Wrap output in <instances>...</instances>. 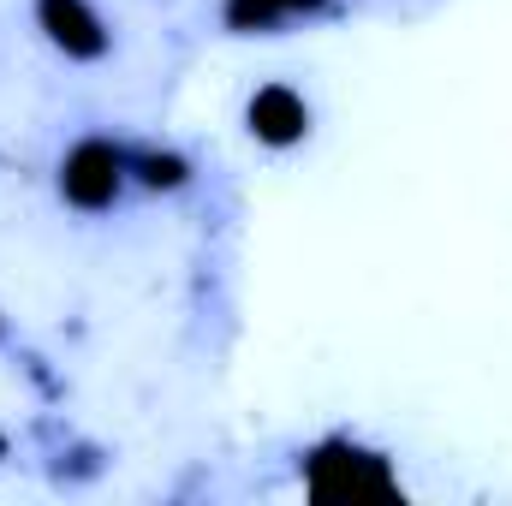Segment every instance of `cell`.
<instances>
[{"mask_svg":"<svg viewBox=\"0 0 512 506\" xmlns=\"http://www.w3.org/2000/svg\"><path fill=\"white\" fill-rule=\"evenodd\" d=\"M304 495L316 506H358V501H399V477L382 447H364L358 435H322L298 459Z\"/></svg>","mask_w":512,"mask_h":506,"instance_id":"cell-1","label":"cell"},{"mask_svg":"<svg viewBox=\"0 0 512 506\" xmlns=\"http://www.w3.org/2000/svg\"><path fill=\"white\" fill-rule=\"evenodd\" d=\"M131 185V143L108 137V131H90L78 137L60 161H54V191L66 209L78 215H108Z\"/></svg>","mask_w":512,"mask_h":506,"instance_id":"cell-2","label":"cell"},{"mask_svg":"<svg viewBox=\"0 0 512 506\" xmlns=\"http://www.w3.org/2000/svg\"><path fill=\"white\" fill-rule=\"evenodd\" d=\"M30 12H36V30L48 36V48H54V54L78 60V66L108 60L114 30H108V18H102V6H96V0H36Z\"/></svg>","mask_w":512,"mask_h":506,"instance_id":"cell-3","label":"cell"},{"mask_svg":"<svg viewBox=\"0 0 512 506\" xmlns=\"http://www.w3.org/2000/svg\"><path fill=\"white\" fill-rule=\"evenodd\" d=\"M316 126V114H310V102L292 90V84H256L251 102H245V131H251L262 149H298L304 137Z\"/></svg>","mask_w":512,"mask_h":506,"instance_id":"cell-4","label":"cell"},{"mask_svg":"<svg viewBox=\"0 0 512 506\" xmlns=\"http://www.w3.org/2000/svg\"><path fill=\"white\" fill-rule=\"evenodd\" d=\"M191 155L173 149V143H131V185L149 191V197H173L191 185Z\"/></svg>","mask_w":512,"mask_h":506,"instance_id":"cell-5","label":"cell"},{"mask_svg":"<svg viewBox=\"0 0 512 506\" xmlns=\"http://www.w3.org/2000/svg\"><path fill=\"white\" fill-rule=\"evenodd\" d=\"M334 0H221V24L239 36H268L286 18H322Z\"/></svg>","mask_w":512,"mask_h":506,"instance_id":"cell-6","label":"cell"},{"mask_svg":"<svg viewBox=\"0 0 512 506\" xmlns=\"http://www.w3.org/2000/svg\"><path fill=\"white\" fill-rule=\"evenodd\" d=\"M0 346H6V316H0Z\"/></svg>","mask_w":512,"mask_h":506,"instance_id":"cell-7","label":"cell"},{"mask_svg":"<svg viewBox=\"0 0 512 506\" xmlns=\"http://www.w3.org/2000/svg\"><path fill=\"white\" fill-rule=\"evenodd\" d=\"M0 453H6V435H0Z\"/></svg>","mask_w":512,"mask_h":506,"instance_id":"cell-8","label":"cell"}]
</instances>
